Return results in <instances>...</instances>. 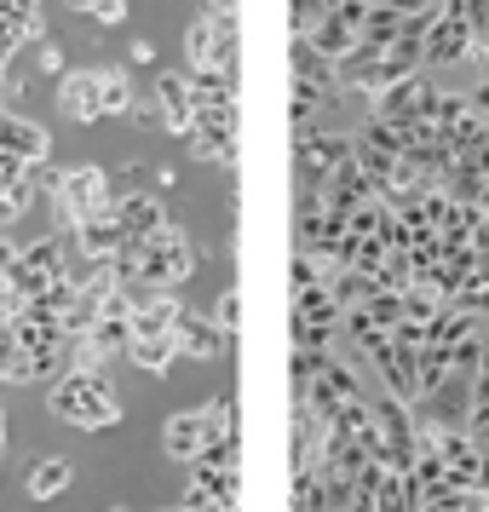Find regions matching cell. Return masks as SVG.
<instances>
[{
    "mask_svg": "<svg viewBox=\"0 0 489 512\" xmlns=\"http://www.w3.org/2000/svg\"><path fill=\"white\" fill-rule=\"evenodd\" d=\"M173 334H179V351L185 357H219V351H231V334L213 323V317H196V311H179Z\"/></svg>",
    "mask_w": 489,
    "mask_h": 512,
    "instance_id": "obj_7",
    "label": "cell"
},
{
    "mask_svg": "<svg viewBox=\"0 0 489 512\" xmlns=\"http://www.w3.org/2000/svg\"><path fill=\"white\" fill-rule=\"evenodd\" d=\"M127 357H133L144 374H167L173 357H179V334H133V340H127Z\"/></svg>",
    "mask_w": 489,
    "mask_h": 512,
    "instance_id": "obj_10",
    "label": "cell"
},
{
    "mask_svg": "<svg viewBox=\"0 0 489 512\" xmlns=\"http://www.w3.org/2000/svg\"><path fill=\"white\" fill-rule=\"evenodd\" d=\"M156 110H162L167 133L185 139L190 127H196V87H190V75H162L156 81Z\"/></svg>",
    "mask_w": 489,
    "mask_h": 512,
    "instance_id": "obj_5",
    "label": "cell"
},
{
    "mask_svg": "<svg viewBox=\"0 0 489 512\" xmlns=\"http://www.w3.org/2000/svg\"><path fill=\"white\" fill-rule=\"evenodd\" d=\"M47 409L58 420L81 426V432H98V426H116V420H121V397H116V386H110V374H75V369H64L58 380H52Z\"/></svg>",
    "mask_w": 489,
    "mask_h": 512,
    "instance_id": "obj_1",
    "label": "cell"
},
{
    "mask_svg": "<svg viewBox=\"0 0 489 512\" xmlns=\"http://www.w3.org/2000/svg\"><path fill=\"white\" fill-rule=\"evenodd\" d=\"M0 150H6V156H18V162H29V167H41L52 144H47V133H41L35 121L0 110Z\"/></svg>",
    "mask_w": 489,
    "mask_h": 512,
    "instance_id": "obj_6",
    "label": "cell"
},
{
    "mask_svg": "<svg viewBox=\"0 0 489 512\" xmlns=\"http://www.w3.org/2000/svg\"><path fill=\"white\" fill-rule=\"evenodd\" d=\"M98 87H104V116H127L139 98L127 87V70H98Z\"/></svg>",
    "mask_w": 489,
    "mask_h": 512,
    "instance_id": "obj_13",
    "label": "cell"
},
{
    "mask_svg": "<svg viewBox=\"0 0 489 512\" xmlns=\"http://www.w3.org/2000/svg\"><path fill=\"white\" fill-rule=\"evenodd\" d=\"M58 104H64L75 121H98V116H104V87H98V70H70V75H64Z\"/></svg>",
    "mask_w": 489,
    "mask_h": 512,
    "instance_id": "obj_9",
    "label": "cell"
},
{
    "mask_svg": "<svg viewBox=\"0 0 489 512\" xmlns=\"http://www.w3.org/2000/svg\"><path fill=\"white\" fill-rule=\"evenodd\" d=\"M58 489H70V461H64V455L35 461V472H29V495H35V501H52Z\"/></svg>",
    "mask_w": 489,
    "mask_h": 512,
    "instance_id": "obj_11",
    "label": "cell"
},
{
    "mask_svg": "<svg viewBox=\"0 0 489 512\" xmlns=\"http://www.w3.org/2000/svg\"><path fill=\"white\" fill-rule=\"evenodd\" d=\"M52 208L64 225H81V219H98V213H116V185H110V173L104 167H70L58 190H52Z\"/></svg>",
    "mask_w": 489,
    "mask_h": 512,
    "instance_id": "obj_3",
    "label": "cell"
},
{
    "mask_svg": "<svg viewBox=\"0 0 489 512\" xmlns=\"http://www.w3.org/2000/svg\"><path fill=\"white\" fill-rule=\"evenodd\" d=\"M185 58H190V75L196 70L236 75V12L225 0H208L196 12V24L185 29Z\"/></svg>",
    "mask_w": 489,
    "mask_h": 512,
    "instance_id": "obj_2",
    "label": "cell"
},
{
    "mask_svg": "<svg viewBox=\"0 0 489 512\" xmlns=\"http://www.w3.org/2000/svg\"><path fill=\"white\" fill-rule=\"evenodd\" d=\"M29 202H35V173H29V179H6V185H0V225L24 219Z\"/></svg>",
    "mask_w": 489,
    "mask_h": 512,
    "instance_id": "obj_12",
    "label": "cell"
},
{
    "mask_svg": "<svg viewBox=\"0 0 489 512\" xmlns=\"http://www.w3.org/2000/svg\"><path fill=\"white\" fill-rule=\"evenodd\" d=\"M41 70H47V75H64V52L52 47V41L41 47Z\"/></svg>",
    "mask_w": 489,
    "mask_h": 512,
    "instance_id": "obj_15",
    "label": "cell"
},
{
    "mask_svg": "<svg viewBox=\"0 0 489 512\" xmlns=\"http://www.w3.org/2000/svg\"><path fill=\"white\" fill-rule=\"evenodd\" d=\"M213 323L225 328V334H236V288H225V294H219V305H213Z\"/></svg>",
    "mask_w": 489,
    "mask_h": 512,
    "instance_id": "obj_14",
    "label": "cell"
},
{
    "mask_svg": "<svg viewBox=\"0 0 489 512\" xmlns=\"http://www.w3.org/2000/svg\"><path fill=\"white\" fill-rule=\"evenodd\" d=\"M110 512H133V507H110Z\"/></svg>",
    "mask_w": 489,
    "mask_h": 512,
    "instance_id": "obj_16",
    "label": "cell"
},
{
    "mask_svg": "<svg viewBox=\"0 0 489 512\" xmlns=\"http://www.w3.org/2000/svg\"><path fill=\"white\" fill-rule=\"evenodd\" d=\"M0 438H6V432H0Z\"/></svg>",
    "mask_w": 489,
    "mask_h": 512,
    "instance_id": "obj_17",
    "label": "cell"
},
{
    "mask_svg": "<svg viewBox=\"0 0 489 512\" xmlns=\"http://www.w3.org/2000/svg\"><path fill=\"white\" fill-rule=\"evenodd\" d=\"M185 144H190V156L231 167L236 162V121H196V127L185 133Z\"/></svg>",
    "mask_w": 489,
    "mask_h": 512,
    "instance_id": "obj_8",
    "label": "cell"
},
{
    "mask_svg": "<svg viewBox=\"0 0 489 512\" xmlns=\"http://www.w3.org/2000/svg\"><path fill=\"white\" fill-rule=\"evenodd\" d=\"M116 219L127 231V242H150L156 231H167V208L150 190H116Z\"/></svg>",
    "mask_w": 489,
    "mask_h": 512,
    "instance_id": "obj_4",
    "label": "cell"
}]
</instances>
